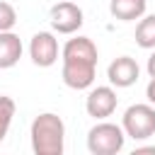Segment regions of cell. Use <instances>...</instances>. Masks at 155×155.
Instances as JSON below:
<instances>
[{
	"instance_id": "6da1fadb",
	"label": "cell",
	"mask_w": 155,
	"mask_h": 155,
	"mask_svg": "<svg viewBox=\"0 0 155 155\" xmlns=\"http://www.w3.org/2000/svg\"><path fill=\"white\" fill-rule=\"evenodd\" d=\"M61 58H63L61 78H63V82L70 90H87V87H92L94 75H97L99 53H97V46H94V41L90 36L68 39L63 51H61Z\"/></svg>"
},
{
	"instance_id": "7a4b0ae2",
	"label": "cell",
	"mask_w": 155,
	"mask_h": 155,
	"mask_svg": "<svg viewBox=\"0 0 155 155\" xmlns=\"http://www.w3.org/2000/svg\"><path fill=\"white\" fill-rule=\"evenodd\" d=\"M29 138L36 155H61L65 148V124L58 114L44 111L31 121Z\"/></svg>"
},
{
	"instance_id": "3957f363",
	"label": "cell",
	"mask_w": 155,
	"mask_h": 155,
	"mask_svg": "<svg viewBox=\"0 0 155 155\" xmlns=\"http://www.w3.org/2000/svg\"><path fill=\"white\" fill-rule=\"evenodd\" d=\"M124 143H126L124 126L111 121H102L92 126L87 133V150L92 155H116L124 150Z\"/></svg>"
},
{
	"instance_id": "277c9868",
	"label": "cell",
	"mask_w": 155,
	"mask_h": 155,
	"mask_svg": "<svg viewBox=\"0 0 155 155\" xmlns=\"http://www.w3.org/2000/svg\"><path fill=\"white\" fill-rule=\"evenodd\" d=\"M121 126L128 138L145 140L155 133V107L153 104H131L124 111Z\"/></svg>"
},
{
	"instance_id": "5b68a950",
	"label": "cell",
	"mask_w": 155,
	"mask_h": 155,
	"mask_svg": "<svg viewBox=\"0 0 155 155\" xmlns=\"http://www.w3.org/2000/svg\"><path fill=\"white\" fill-rule=\"evenodd\" d=\"M48 19H51L53 31H58V34H75L85 22L82 19V10L70 0L56 2L51 7V12H48Z\"/></svg>"
},
{
	"instance_id": "8992f818",
	"label": "cell",
	"mask_w": 155,
	"mask_h": 155,
	"mask_svg": "<svg viewBox=\"0 0 155 155\" xmlns=\"http://www.w3.org/2000/svg\"><path fill=\"white\" fill-rule=\"evenodd\" d=\"M58 39L51 34V31H36L29 41V58L34 65L39 68H51L56 61H58Z\"/></svg>"
},
{
	"instance_id": "52a82bcc",
	"label": "cell",
	"mask_w": 155,
	"mask_h": 155,
	"mask_svg": "<svg viewBox=\"0 0 155 155\" xmlns=\"http://www.w3.org/2000/svg\"><path fill=\"white\" fill-rule=\"evenodd\" d=\"M116 104H119V97L114 92V85H97L87 92V99H85V109L92 119H107L116 111Z\"/></svg>"
},
{
	"instance_id": "ba28073f",
	"label": "cell",
	"mask_w": 155,
	"mask_h": 155,
	"mask_svg": "<svg viewBox=\"0 0 155 155\" xmlns=\"http://www.w3.org/2000/svg\"><path fill=\"white\" fill-rule=\"evenodd\" d=\"M138 75H140V68L131 56H119L107 68V78L114 87H131L138 82Z\"/></svg>"
},
{
	"instance_id": "9c48e42d",
	"label": "cell",
	"mask_w": 155,
	"mask_h": 155,
	"mask_svg": "<svg viewBox=\"0 0 155 155\" xmlns=\"http://www.w3.org/2000/svg\"><path fill=\"white\" fill-rule=\"evenodd\" d=\"M22 39L15 31H0V70L15 68L22 58Z\"/></svg>"
},
{
	"instance_id": "30bf717a",
	"label": "cell",
	"mask_w": 155,
	"mask_h": 155,
	"mask_svg": "<svg viewBox=\"0 0 155 155\" xmlns=\"http://www.w3.org/2000/svg\"><path fill=\"white\" fill-rule=\"evenodd\" d=\"M148 2L145 0H111L109 2V12L111 17L121 19V22H136L145 15Z\"/></svg>"
},
{
	"instance_id": "8fae6325",
	"label": "cell",
	"mask_w": 155,
	"mask_h": 155,
	"mask_svg": "<svg viewBox=\"0 0 155 155\" xmlns=\"http://www.w3.org/2000/svg\"><path fill=\"white\" fill-rule=\"evenodd\" d=\"M136 44L145 51L155 48V15H143L136 24Z\"/></svg>"
},
{
	"instance_id": "7c38bea8",
	"label": "cell",
	"mask_w": 155,
	"mask_h": 155,
	"mask_svg": "<svg viewBox=\"0 0 155 155\" xmlns=\"http://www.w3.org/2000/svg\"><path fill=\"white\" fill-rule=\"evenodd\" d=\"M15 111H17V104L12 97L7 94H0V143L5 140L10 126H12V119H15Z\"/></svg>"
},
{
	"instance_id": "4fadbf2b",
	"label": "cell",
	"mask_w": 155,
	"mask_h": 155,
	"mask_svg": "<svg viewBox=\"0 0 155 155\" xmlns=\"http://www.w3.org/2000/svg\"><path fill=\"white\" fill-rule=\"evenodd\" d=\"M15 24H17V10L10 2L0 0V31H12Z\"/></svg>"
},
{
	"instance_id": "5bb4252c",
	"label": "cell",
	"mask_w": 155,
	"mask_h": 155,
	"mask_svg": "<svg viewBox=\"0 0 155 155\" xmlns=\"http://www.w3.org/2000/svg\"><path fill=\"white\" fill-rule=\"evenodd\" d=\"M145 97H148V102L155 107V78H150V82H148V87H145Z\"/></svg>"
},
{
	"instance_id": "9a60e30c",
	"label": "cell",
	"mask_w": 155,
	"mask_h": 155,
	"mask_svg": "<svg viewBox=\"0 0 155 155\" xmlns=\"http://www.w3.org/2000/svg\"><path fill=\"white\" fill-rule=\"evenodd\" d=\"M145 68H148V75H150V78H155V48H153V53H150V58H148V65H145Z\"/></svg>"
},
{
	"instance_id": "2e32d148",
	"label": "cell",
	"mask_w": 155,
	"mask_h": 155,
	"mask_svg": "<svg viewBox=\"0 0 155 155\" xmlns=\"http://www.w3.org/2000/svg\"><path fill=\"white\" fill-rule=\"evenodd\" d=\"M143 153H153L155 155V145H150V148H136L133 150V155H143Z\"/></svg>"
}]
</instances>
